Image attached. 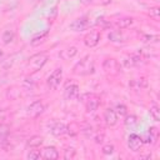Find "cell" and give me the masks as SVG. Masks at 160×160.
<instances>
[{
  "label": "cell",
  "instance_id": "23",
  "mask_svg": "<svg viewBox=\"0 0 160 160\" xmlns=\"http://www.w3.org/2000/svg\"><path fill=\"white\" fill-rule=\"evenodd\" d=\"M115 112H116V115H119V116H125V115L128 114L126 106L122 105V104H118L116 108H115Z\"/></svg>",
  "mask_w": 160,
  "mask_h": 160
},
{
  "label": "cell",
  "instance_id": "6",
  "mask_svg": "<svg viewBox=\"0 0 160 160\" xmlns=\"http://www.w3.org/2000/svg\"><path fill=\"white\" fill-rule=\"evenodd\" d=\"M90 26V20L88 18H79L76 20H74L69 28L72 30V31H84L86 30Z\"/></svg>",
  "mask_w": 160,
  "mask_h": 160
},
{
  "label": "cell",
  "instance_id": "2",
  "mask_svg": "<svg viewBox=\"0 0 160 160\" xmlns=\"http://www.w3.org/2000/svg\"><path fill=\"white\" fill-rule=\"evenodd\" d=\"M46 61H48V55L44 54V52H40V54H35V55L30 56L29 60H28L26 66L31 71H38L45 65Z\"/></svg>",
  "mask_w": 160,
  "mask_h": 160
},
{
  "label": "cell",
  "instance_id": "12",
  "mask_svg": "<svg viewBox=\"0 0 160 160\" xmlns=\"http://www.w3.org/2000/svg\"><path fill=\"white\" fill-rule=\"evenodd\" d=\"M41 158L48 160H56L59 158V152L54 146H48V148H44V150L41 151Z\"/></svg>",
  "mask_w": 160,
  "mask_h": 160
},
{
  "label": "cell",
  "instance_id": "26",
  "mask_svg": "<svg viewBox=\"0 0 160 160\" xmlns=\"http://www.w3.org/2000/svg\"><path fill=\"white\" fill-rule=\"evenodd\" d=\"M159 14H160L159 8H151L150 9V16H152L154 19H159Z\"/></svg>",
  "mask_w": 160,
  "mask_h": 160
},
{
  "label": "cell",
  "instance_id": "15",
  "mask_svg": "<svg viewBox=\"0 0 160 160\" xmlns=\"http://www.w3.org/2000/svg\"><path fill=\"white\" fill-rule=\"evenodd\" d=\"M99 105H100V100L98 98H91V99H89L86 101V110L90 111V112H92V111L98 110Z\"/></svg>",
  "mask_w": 160,
  "mask_h": 160
},
{
  "label": "cell",
  "instance_id": "14",
  "mask_svg": "<svg viewBox=\"0 0 160 160\" xmlns=\"http://www.w3.org/2000/svg\"><path fill=\"white\" fill-rule=\"evenodd\" d=\"M140 62H141V58L138 55H131V56L126 58L124 61L125 66H128V68L129 66H138V65H140Z\"/></svg>",
  "mask_w": 160,
  "mask_h": 160
},
{
  "label": "cell",
  "instance_id": "8",
  "mask_svg": "<svg viewBox=\"0 0 160 160\" xmlns=\"http://www.w3.org/2000/svg\"><path fill=\"white\" fill-rule=\"evenodd\" d=\"M142 144H144V140L136 134H131L128 139V146L131 151H139Z\"/></svg>",
  "mask_w": 160,
  "mask_h": 160
},
{
  "label": "cell",
  "instance_id": "22",
  "mask_svg": "<svg viewBox=\"0 0 160 160\" xmlns=\"http://www.w3.org/2000/svg\"><path fill=\"white\" fill-rule=\"evenodd\" d=\"M138 120H136V116L135 115H125V125L126 126H134L136 125Z\"/></svg>",
  "mask_w": 160,
  "mask_h": 160
},
{
  "label": "cell",
  "instance_id": "24",
  "mask_svg": "<svg viewBox=\"0 0 160 160\" xmlns=\"http://www.w3.org/2000/svg\"><path fill=\"white\" fill-rule=\"evenodd\" d=\"M39 158H41V152L39 150H30L28 154V159H30V160H36Z\"/></svg>",
  "mask_w": 160,
  "mask_h": 160
},
{
  "label": "cell",
  "instance_id": "27",
  "mask_svg": "<svg viewBox=\"0 0 160 160\" xmlns=\"http://www.w3.org/2000/svg\"><path fill=\"white\" fill-rule=\"evenodd\" d=\"M74 155H75V150L74 149H66L64 158L65 159H71V158H74Z\"/></svg>",
  "mask_w": 160,
  "mask_h": 160
},
{
  "label": "cell",
  "instance_id": "4",
  "mask_svg": "<svg viewBox=\"0 0 160 160\" xmlns=\"http://www.w3.org/2000/svg\"><path fill=\"white\" fill-rule=\"evenodd\" d=\"M44 110H45V105L42 104V101L36 100V101H32V102L26 108V114H28L29 116L36 118V116H39L40 114H42Z\"/></svg>",
  "mask_w": 160,
  "mask_h": 160
},
{
  "label": "cell",
  "instance_id": "11",
  "mask_svg": "<svg viewBox=\"0 0 160 160\" xmlns=\"http://www.w3.org/2000/svg\"><path fill=\"white\" fill-rule=\"evenodd\" d=\"M68 129H69V128H68L65 124H62V122H54V124L51 125L50 131H51V134L55 135V136H61V135H64V134L68 132Z\"/></svg>",
  "mask_w": 160,
  "mask_h": 160
},
{
  "label": "cell",
  "instance_id": "13",
  "mask_svg": "<svg viewBox=\"0 0 160 160\" xmlns=\"http://www.w3.org/2000/svg\"><path fill=\"white\" fill-rule=\"evenodd\" d=\"M76 52H78V49H76L75 46H70V48H66V49L61 50V51L59 52V56H60L61 59H64V60H69V59L74 58V56L76 55Z\"/></svg>",
  "mask_w": 160,
  "mask_h": 160
},
{
  "label": "cell",
  "instance_id": "17",
  "mask_svg": "<svg viewBox=\"0 0 160 160\" xmlns=\"http://www.w3.org/2000/svg\"><path fill=\"white\" fill-rule=\"evenodd\" d=\"M28 146H30V148H38V146H40L41 144H42V138L41 136H39V135H34V136H31L29 140H28Z\"/></svg>",
  "mask_w": 160,
  "mask_h": 160
},
{
  "label": "cell",
  "instance_id": "1",
  "mask_svg": "<svg viewBox=\"0 0 160 160\" xmlns=\"http://www.w3.org/2000/svg\"><path fill=\"white\" fill-rule=\"evenodd\" d=\"M95 70V65H94V60L88 55L85 58H82L72 69V72L75 75H90L92 74Z\"/></svg>",
  "mask_w": 160,
  "mask_h": 160
},
{
  "label": "cell",
  "instance_id": "5",
  "mask_svg": "<svg viewBox=\"0 0 160 160\" xmlns=\"http://www.w3.org/2000/svg\"><path fill=\"white\" fill-rule=\"evenodd\" d=\"M102 69L106 74H111L115 75L120 71V65L115 59H106L102 62Z\"/></svg>",
  "mask_w": 160,
  "mask_h": 160
},
{
  "label": "cell",
  "instance_id": "20",
  "mask_svg": "<svg viewBox=\"0 0 160 160\" xmlns=\"http://www.w3.org/2000/svg\"><path fill=\"white\" fill-rule=\"evenodd\" d=\"M108 38L112 42H121L122 41V35L120 34V31H111Z\"/></svg>",
  "mask_w": 160,
  "mask_h": 160
},
{
  "label": "cell",
  "instance_id": "9",
  "mask_svg": "<svg viewBox=\"0 0 160 160\" xmlns=\"http://www.w3.org/2000/svg\"><path fill=\"white\" fill-rule=\"evenodd\" d=\"M104 121L110 128L116 125V122H118V115H116V112H115L114 109H110L109 108V109L105 110V112H104Z\"/></svg>",
  "mask_w": 160,
  "mask_h": 160
},
{
  "label": "cell",
  "instance_id": "19",
  "mask_svg": "<svg viewBox=\"0 0 160 160\" xmlns=\"http://www.w3.org/2000/svg\"><path fill=\"white\" fill-rule=\"evenodd\" d=\"M15 38V32L12 30H5L2 34V42L4 44H10Z\"/></svg>",
  "mask_w": 160,
  "mask_h": 160
},
{
  "label": "cell",
  "instance_id": "7",
  "mask_svg": "<svg viewBox=\"0 0 160 160\" xmlns=\"http://www.w3.org/2000/svg\"><path fill=\"white\" fill-rule=\"evenodd\" d=\"M99 41H100V32H99V31H95V30L88 32V34L85 35V38H84V44H85L88 48H94V46H96V45L99 44Z\"/></svg>",
  "mask_w": 160,
  "mask_h": 160
},
{
  "label": "cell",
  "instance_id": "25",
  "mask_svg": "<svg viewBox=\"0 0 160 160\" xmlns=\"http://www.w3.org/2000/svg\"><path fill=\"white\" fill-rule=\"evenodd\" d=\"M102 152H104L105 155H110V154H112V152H114V145H111V144H106V145L102 148Z\"/></svg>",
  "mask_w": 160,
  "mask_h": 160
},
{
  "label": "cell",
  "instance_id": "28",
  "mask_svg": "<svg viewBox=\"0 0 160 160\" xmlns=\"http://www.w3.org/2000/svg\"><path fill=\"white\" fill-rule=\"evenodd\" d=\"M91 1H92V0H80V2H81V4H85V5H86V4H90Z\"/></svg>",
  "mask_w": 160,
  "mask_h": 160
},
{
  "label": "cell",
  "instance_id": "3",
  "mask_svg": "<svg viewBox=\"0 0 160 160\" xmlns=\"http://www.w3.org/2000/svg\"><path fill=\"white\" fill-rule=\"evenodd\" d=\"M61 79H62V69L56 68L46 80V84H48L49 89L50 90H56L59 88L60 82H61Z\"/></svg>",
  "mask_w": 160,
  "mask_h": 160
},
{
  "label": "cell",
  "instance_id": "29",
  "mask_svg": "<svg viewBox=\"0 0 160 160\" xmlns=\"http://www.w3.org/2000/svg\"><path fill=\"white\" fill-rule=\"evenodd\" d=\"M40 1H41V0H40Z\"/></svg>",
  "mask_w": 160,
  "mask_h": 160
},
{
  "label": "cell",
  "instance_id": "21",
  "mask_svg": "<svg viewBox=\"0 0 160 160\" xmlns=\"http://www.w3.org/2000/svg\"><path fill=\"white\" fill-rule=\"evenodd\" d=\"M150 114H151V116H152V119L155 120V121H159L160 120V109L158 108V105H151V108H150Z\"/></svg>",
  "mask_w": 160,
  "mask_h": 160
},
{
  "label": "cell",
  "instance_id": "16",
  "mask_svg": "<svg viewBox=\"0 0 160 160\" xmlns=\"http://www.w3.org/2000/svg\"><path fill=\"white\" fill-rule=\"evenodd\" d=\"M48 35H49V31H45V32H42V34H40V35H38V36H35V38H32L31 39V41H30V44L32 45V46H36V45H40V44H42L45 40H46V38H48Z\"/></svg>",
  "mask_w": 160,
  "mask_h": 160
},
{
  "label": "cell",
  "instance_id": "10",
  "mask_svg": "<svg viewBox=\"0 0 160 160\" xmlns=\"http://www.w3.org/2000/svg\"><path fill=\"white\" fill-rule=\"evenodd\" d=\"M64 96L68 99V100H72V99H76L79 96V86L75 85V84H70L65 88L64 90Z\"/></svg>",
  "mask_w": 160,
  "mask_h": 160
},
{
  "label": "cell",
  "instance_id": "18",
  "mask_svg": "<svg viewBox=\"0 0 160 160\" xmlns=\"http://www.w3.org/2000/svg\"><path fill=\"white\" fill-rule=\"evenodd\" d=\"M132 21H134L132 18H122L119 21H116V26L119 29H126V28H129L132 24Z\"/></svg>",
  "mask_w": 160,
  "mask_h": 160
}]
</instances>
